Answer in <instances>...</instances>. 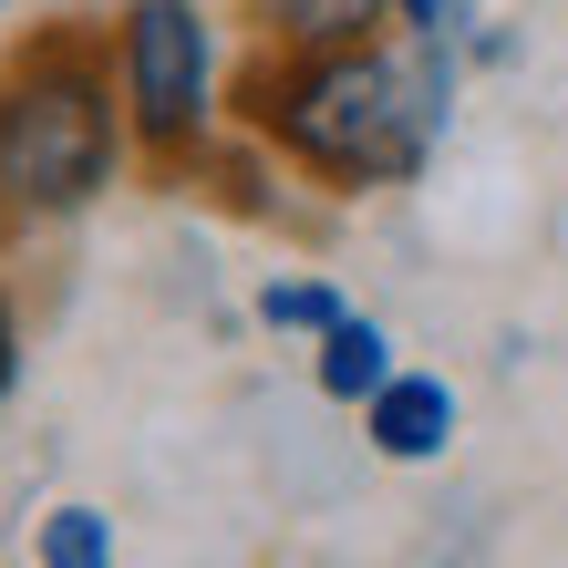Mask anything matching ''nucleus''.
Masks as SVG:
<instances>
[{
	"instance_id": "423d86ee",
	"label": "nucleus",
	"mask_w": 568,
	"mask_h": 568,
	"mask_svg": "<svg viewBox=\"0 0 568 568\" xmlns=\"http://www.w3.org/2000/svg\"><path fill=\"white\" fill-rule=\"evenodd\" d=\"M393 373H404V352H393V331H383L373 311H342V321L311 342V383H321V404H342V414H362Z\"/></svg>"
},
{
	"instance_id": "9d476101",
	"label": "nucleus",
	"mask_w": 568,
	"mask_h": 568,
	"mask_svg": "<svg viewBox=\"0 0 568 568\" xmlns=\"http://www.w3.org/2000/svg\"><path fill=\"white\" fill-rule=\"evenodd\" d=\"M393 31H424V42H465V31H476V0H393Z\"/></svg>"
},
{
	"instance_id": "1a4fd4ad",
	"label": "nucleus",
	"mask_w": 568,
	"mask_h": 568,
	"mask_svg": "<svg viewBox=\"0 0 568 568\" xmlns=\"http://www.w3.org/2000/svg\"><path fill=\"white\" fill-rule=\"evenodd\" d=\"M21 373H31V321H21L11 270H0V424H11V404H21Z\"/></svg>"
},
{
	"instance_id": "f03ea898",
	"label": "nucleus",
	"mask_w": 568,
	"mask_h": 568,
	"mask_svg": "<svg viewBox=\"0 0 568 568\" xmlns=\"http://www.w3.org/2000/svg\"><path fill=\"white\" fill-rule=\"evenodd\" d=\"M135 176L104 21H21L0 52V248L83 227Z\"/></svg>"
},
{
	"instance_id": "20e7f679",
	"label": "nucleus",
	"mask_w": 568,
	"mask_h": 568,
	"mask_svg": "<svg viewBox=\"0 0 568 568\" xmlns=\"http://www.w3.org/2000/svg\"><path fill=\"white\" fill-rule=\"evenodd\" d=\"M465 434V393L445 373H424V362H404L373 404H362V445H373L383 465H445Z\"/></svg>"
},
{
	"instance_id": "f257e3e1",
	"label": "nucleus",
	"mask_w": 568,
	"mask_h": 568,
	"mask_svg": "<svg viewBox=\"0 0 568 568\" xmlns=\"http://www.w3.org/2000/svg\"><path fill=\"white\" fill-rule=\"evenodd\" d=\"M465 62L455 42L424 31H362V42H311V52H239L227 124L280 165L290 186L362 207V196L414 186L455 135Z\"/></svg>"
},
{
	"instance_id": "7ed1b4c3",
	"label": "nucleus",
	"mask_w": 568,
	"mask_h": 568,
	"mask_svg": "<svg viewBox=\"0 0 568 568\" xmlns=\"http://www.w3.org/2000/svg\"><path fill=\"white\" fill-rule=\"evenodd\" d=\"M114 93L135 124V176H196L239 124H227V83H239V21L227 0H114L104 11Z\"/></svg>"
},
{
	"instance_id": "0eeeda50",
	"label": "nucleus",
	"mask_w": 568,
	"mask_h": 568,
	"mask_svg": "<svg viewBox=\"0 0 568 568\" xmlns=\"http://www.w3.org/2000/svg\"><path fill=\"white\" fill-rule=\"evenodd\" d=\"M114 507H93V496H52L42 517H31V568H114Z\"/></svg>"
},
{
	"instance_id": "39448f33",
	"label": "nucleus",
	"mask_w": 568,
	"mask_h": 568,
	"mask_svg": "<svg viewBox=\"0 0 568 568\" xmlns=\"http://www.w3.org/2000/svg\"><path fill=\"white\" fill-rule=\"evenodd\" d=\"M239 42L258 52H311V42H362V31H393V0H227Z\"/></svg>"
},
{
	"instance_id": "9b49d317",
	"label": "nucleus",
	"mask_w": 568,
	"mask_h": 568,
	"mask_svg": "<svg viewBox=\"0 0 568 568\" xmlns=\"http://www.w3.org/2000/svg\"><path fill=\"white\" fill-rule=\"evenodd\" d=\"M0 11H21V0H0Z\"/></svg>"
},
{
	"instance_id": "6e6552de",
	"label": "nucleus",
	"mask_w": 568,
	"mask_h": 568,
	"mask_svg": "<svg viewBox=\"0 0 568 568\" xmlns=\"http://www.w3.org/2000/svg\"><path fill=\"white\" fill-rule=\"evenodd\" d=\"M342 311H352V300L331 290L321 270H270V280H258V331H280V342H321Z\"/></svg>"
}]
</instances>
